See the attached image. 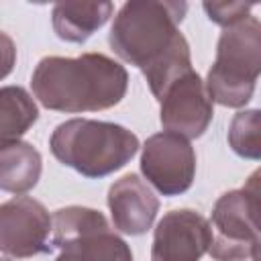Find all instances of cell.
<instances>
[{
    "instance_id": "obj_18",
    "label": "cell",
    "mask_w": 261,
    "mask_h": 261,
    "mask_svg": "<svg viewBox=\"0 0 261 261\" xmlns=\"http://www.w3.org/2000/svg\"><path fill=\"white\" fill-rule=\"evenodd\" d=\"M0 261H10V259H0Z\"/></svg>"
},
{
    "instance_id": "obj_6",
    "label": "cell",
    "mask_w": 261,
    "mask_h": 261,
    "mask_svg": "<svg viewBox=\"0 0 261 261\" xmlns=\"http://www.w3.org/2000/svg\"><path fill=\"white\" fill-rule=\"evenodd\" d=\"M51 222V245L61 251L55 261H133L128 245L94 208H59Z\"/></svg>"
},
{
    "instance_id": "obj_5",
    "label": "cell",
    "mask_w": 261,
    "mask_h": 261,
    "mask_svg": "<svg viewBox=\"0 0 261 261\" xmlns=\"http://www.w3.org/2000/svg\"><path fill=\"white\" fill-rule=\"evenodd\" d=\"M259 171L247 186L222 194L212 208V243L214 261H257L259 249Z\"/></svg>"
},
{
    "instance_id": "obj_15",
    "label": "cell",
    "mask_w": 261,
    "mask_h": 261,
    "mask_svg": "<svg viewBox=\"0 0 261 261\" xmlns=\"http://www.w3.org/2000/svg\"><path fill=\"white\" fill-rule=\"evenodd\" d=\"M259 110H243L234 114L230 128H228V145L232 151L245 159H259L261 157V143H259Z\"/></svg>"
},
{
    "instance_id": "obj_17",
    "label": "cell",
    "mask_w": 261,
    "mask_h": 261,
    "mask_svg": "<svg viewBox=\"0 0 261 261\" xmlns=\"http://www.w3.org/2000/svg\"><path fill=\"white\" fill-rule=\"evenodd\" d=\"M16 63V45L14 41L0 31V80H4Z\"/></svg>"
},
{
    "instance_id": "obj_4",
    "label": "cell",
    "mask_w": 261,
    "mask_h": 261,
    "mask_svg": "<svg viewBox=\"0 0 261 261\" xmlns=\"http://www.w3.org/2000/svg\"><path fill=\"white\" fill-rule=\"evenodd\" d=\"M261 71V22L257 16L226 27L216 45V57L204 82L212 102L228 108L245 106Z\"/></svg>"
},
{
    "instance_id": "obj_12",
    "label": "cell",
    "mask_w": 261,
    "mask_h": 261,
    "mask_svg": "<svg viewBox=\"0 0 261 261\" xmlns=\"http://www.w3.org/2000/svg\"><path fill=\"white\" fill-rule=\"evenodd\" d=\"M112 2H59L53 6V31L61 41L84 43L112 16Z\"/></svg>"
},
{
    "instance_id": "obj_8",
    "label": "cell",
    "mask_w": 261,
    "mask_h": 261,
    "mask_svg": "<svg viewBox=\"0 0 261 261\" xmlns=\"http://www.w3.org/2000/svg\"><path fill=\"white\" fill-rule=\"evenodd\" d=\"M53 222L47 208L29 196H14L0 204V253L27 259L51 249Z\"/></svg>"
},
{
    "instance_id": "obj_14",
    "label": "cell",
    "mask_w": 261,
    "mask_h": 261,
    "mask_svg": "<svg viewBox=\"0 0 261 261\" xmlns=\"http://www.w3.org/2000/svg\"><path fill=\"white\" fill-rule=\"evenodd\" d=\"M39 108L33 96L20 86L0 88V149L18 143L37 122Z\"/></svg>"
},
{
    "instance_id": "obj_16",
    "label": "cell",
    "mask_w": 261,
    "mask_h": 261,
    "mask_svg": "<svg viewBox=\"0 0 261 261\" xmlns=\"http://www.w3.org/2000/svg\"><path fill=\"white\" fill-rule=\"evenodd\" d=\"M202 6L208 18L224 29L247 18L249 12L253 10V4H245V2H204Z\"/></svg>"
},
{
    "instance_id": "obj_9",
    "label": "cell",
    "mask_w": 261,
    "mask_h": 261,
    "mask_svg": "<svg viewBox=\"0 0 261 261\" xmlns=\"http://www.w3.org/2000/svg\"><path fill=\"white\" fill-rule=\"evenodd\" d=\"M159 118L167 133L184 139H198L212 120V100L202 77L190 69L177 77L161 96Z\"/></svg>"
},
{
    "instance_id": "obj_3",
    "label": "cell",
    "mask_w": 261,
    "mask_h": 261,
    "mask_svg": "<svg viewBox=\"0 0 261 261\" xmlns=\"http://www.w3.org/2000/svg\"><path fill=\"white\" fill-rule=\"evenodd\" d=\"M51 153L84 177H104L124 167L139 151V139L128 128L90 118H71L55 126Z\"/></svg>"
},
{
    "instance_id": "obj_2",
    "label": "cell",
    "mask_w": 261,
    "mask_h": 261,
    "mask_svg": "<svg viewBox=\"0 0 261 261\" xmlns=\"http://www.w3.org/2000/svg\"><path fill=\"white\" fill-rule=\"evenodd\" d=\"M35 98L57 112H96L116 106L128 86L124 65L104 53L43 57L31 77Z\"/></svg>"
},
{
    "instance_id": "obj_7",
    "label": "cell",
    "mask_w": 261,
    "mask_h": 261,
    "mask_svg": "<svg viewBox=\"0 0 261 261\" xmlns=\"http://www.w3.org/2000/svg\"><path fill=\"white\" fill-rule=\"evenodd\" d=\"M145 179L163 196H179L196 177V153L188 139L175 133H157L145 141L141 153Z\"/></svg>"
},
{
    "instance_id": "obj_13",
    "label": "cell",
    "mask_w": 261,
    "mask_h": 261,
    "mask_svg": "<svg viewBox=\"0 0 261 261\" xmlns=\"http://www.w3.org/2000/svg\"><path fill=\"white\" fill-rule=\"evenodd\" d=\"M41 153L24 141L0 149V190L24 194L33 190L41 177Z\"/></svg>"
},
{
    "instance_id": "obj_11",
    "label": "cell",
    "mask_w": 261,
    "mask_h": 261,
    "mask_svg": "<svg viewBox=\"0 0 261 261\" xmlns=\"http://www.w3.org/2000/svg\"><path fill=\"white\" fill-rule=\"evenodd\" d=\"M108 208L114 228L137 237L151 228L159 210V200L137 173H126L110 186Z\"/></svg>"
},
{
    "instance_id": "obj_1",
    "label": "cell",
    "mask_w": 261,
    "mask_h": 261,
    "mask_svg": "<svg viewBox=\"0 0 261 261\" xmlns=\"http://www.w3.org/2000/svg\"><path fill=\"white\" fill-rule=\"evenodd\" d=\"M186 12V2H126L116 12L108 35L112 51L143 71L157 100L192 69L190 45L177 29Z\"/></svg>"
},
{
    "instance_id": "obj_10",
    "label": "cell",
    "mask_w": 261,
    "mask_h": 261,
    "mask_svg": "<svg viewBox=\"0 0 261 261\" xmlns=\"http://www.w3.org/2000/svg\"><path fill=\"white\" fill-rule=\"evenodd\" d=\"M212 243L210 222L196 210H171L155 226L151 261H200Z\"/></svg>"
}]
</instances>
